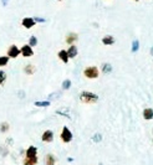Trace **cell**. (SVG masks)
Wrapping results in <instances>:
<instances>
[{"label":"cell","instance_id":"obj_1","mask_svg":"<svg viewBox=\"0 0 153 165\" xmlns=\"http://www.w3.org/2000/svg\"><path fill=\"white\" fill-rule=\"evenodd\" d=\"M80 101L85 104H93L98 101V96L96 93L88 92V91H82L80 93Z\"/></svg>","mask_w":153,"mask_h":165},{"label":"cell","instance_id":"obj_2","mask_svg":"<svg viewBox=\"0 0 153 165\" xmlns=\"http://www.w3.org/2000/svg\"><path fill=\"white\" fill-rule=\"evenodd\" d=\"M83 76L88 80H96L100 76V70L96 66H87L83 70Z\"/></svg>","mask_w":153,"mask_h":165},{"label":"cell","instance_id":"obj_3","mask_svg":"<svg viewBox=\"0 0 153 165\" xmlns=\"http://www.w3.org/2000/svg\"><path fill=\"white\" fill-rule=\"evenodd\" d=\"M60 138L64 143H70L72 140V133L71 130L67 128V127H64L62 130H61V134H60Z\"/></svg>","mask_w":153,"mask_h":165},{"label":"cell","instance_id":"obj_4","mask_svg":"<svg viewBox=\"0 0 153 165\" xmlns=\"http://www.w3.org/2000/svg\"><path fill=\"white\" fill-rule=\"evenodd\" d=\"M20 54H21V50L18 46H16V45H10L9 48H8V55L6 56H9L10 59H16Z\"/></svg>","mask_w":153,"mask_h":165},{"label":"cell","instance_id":"obj_5","mask_svg":"<svg viewBox=\"0 0 153 165\" xmlns=\"http://www.w3.org/2000/svg\"><path fill=\"white\" fill-rule=\"evenodd\" d=\"M41 140L44 143H51L54 140V133L52 130H45L41 135Z\"/></svg>","mask_w":153,"mask_h":165},{"label":"cell","instance_id":"obj_6","mask_svg":"<svg viewBox=\"0 0 153 165\" xmlns=\"http://www.w3.org/2000/svg\"><path fill=\"white\" fill-rule=\"evenodd\" d=\"M21 55L24 56V57H31L32 55H34V50H32V47L28 44V45H24L21 48Z\"/></svg>","mask_w":153,"mask_h":165},{"label":"cell","instance_id":"obj_7","mask_svg":"<svg viewBox=\"0 0 153 165\" xmlns=\"http://www.w3.org/2000/svg\"><path fill=\"white\" fill-rule=\"evenodd\" d=\"M77 40H79V35L76 34V32H70V34H67V35H66V39H65L66 44H69L70 46L74 45Z\"/></svg>","mask_w":153,"mask_h":165},{"label":"cell","instance_id":"obj_8","mask_svg":"<svg viewBox=\"0 0 153 165\" xmlns=\"http://www.w3.org/2000/svg\"><path fill=\"white\" fill-rule=\"evenodd\" d=\"M25 156L26 158H36L38 156V148L34 146V145H30L26 152H25Z\"/></svg>","mask_w":153,"mask_h":165},{"label":"cell","instance_id":"obj_9","mask_svg":"<svg viewBox=\"0 0 153 165\" xmlns=\"http://www.w3.org/2000/svg\"><path fill=\"white\" fill-rule=\"evenodd\" d=\"M35 20L34 18H24L22 21H21V25L25 28V29H31L34 25H35Z\"/></svg>","mask_w":153,"mask_h":165},{"label":"cell","instance_id":"obj_10","mask_svg":"<svg viewBox=\"0 0 153 165\" xmlns=\"http://www.w3.org/2000/svg\"><path fill=\"white\" fill-rule=\"evenodd\" d=\"M57 56H58V59H60L64 63H67V62H69V60H70L69 54H67V50H60V51H58V54H57Z\"/></svg>","mask_w":153,"mask_h":165},{"label":"cell","instance_id":"obj_11","mask_svg":"<svg viewBox=\"0 0 153 165\" xmlns=\"http://www.w3.org/2000/svg\"><path fill=\"white\" fill-rule=\"evenodd\" d=\"M35 71H36V67L34 65H31V63H28L24 67V73H25V75H28V76L34 75V73H35Z\"/></svg>","mask_w":153,"mask_h":165},{"label":"cell","instance_id":"obj_12","mask_svg":"<svg viewBox=\"0 0 153 165\" xmlns=\"http://www.w3.org/2000/svg\"><path fill=\"white\" fill-rule=\"evenodd\" d=\"M102 44H104V45H107V46L113 45V44H115V37H113L112 35H106V36L102 37Z\"/></svg>","mask_w":153,"mask_h":165},{"label":"cell","instance_id":"obj_13","mask_svg":"<svg viewBox=\"0 0 153 165\" xmlns=\"http://www.w3.org/2000/svg\"><path fill=\"white\" fill-rule=\"evenodd\" d=\"M67 54H69V57H70V59H74V57H76V56H77V54H79L77 47H76L75 45H71V46L69 47V50H67Z\"/></svg>","mask_w":153,"mask_h":165},{"label":"cell","instance_id":"obj_14","mask_svg":"<svg viewBox=\"0 0 153 165\" xmlns=\"http://www.w3.org/2000/svg\"><path fill=\"white\" fill-rule=\"evenodd\" d=\"M143 118L146 119V120L153 119V109L152 108H144V111H143Z\"/></svg>","mask_w":153,"mask_h":165},{"label":"cell","instance_id":"obj_15","mask_svg":"<svg viewBox=\"0 0 153 165\" xmlns=\"http://www.w3.org/2000/svg\"><path fill=\"white\" fill-rule=\"evenodd\" d=\"M45 164L46 165H55L56 164V158L54 154H47L45 156Z\"/></svg>","mask_w":153,"mask_h":165},{"label":"cell","instance_id":"obj_16","mask_svg":"<svg viewBox=\"0 0 153 165\" xmlns=\"http://www.w3.org/2000/svg\"><path fill=\"white\" fill-rule=\"evenodd\" d=\"M38 161H39L38 156H36V158H26V156H25L24 160H22V164L24 165H36Z\"/></svg>","mask_w":153,"mask_h":165},{"label":"cell","instance_id":"obj_17","mask_svg":"<svg viewBox=\"0 0 153 165\" xmlns=\"http://www.w3.org/2000/svg\"><path fill=\"white\" fill-rule=\"evenodd\" d=\"M102 72H104V73H110V72H111L112 71V66L111 65H110V63H104V65H102Z\"/></svg>","mask_w":153,"mask_h":165},{"label":"cell","instance_id":"obj_18","mask_svg":"<svg viewBox=\"0 0 153 165\" xmlns=\"http://www.w3.org/2000/svg\"><path fill=\"white\" fill-rule=\"evenodd\" d=\"M9 56H0V67H4V66L8 65V62H9Z\"/></svg>","mask_w":153,"mask_h":165},{"label":"cell","instance_id":"obj_19","mask_svg":"<svg viewBox=\"0 0 153 165\" xmlns=\"http://www.w3.org/2000/svg\"><path fill=\"white\" fill-rule=\"evenodd\" d=\"M8 130H9V123L8 122L2 123V124H0V132H2V133H6Z\"/></svg>","mask_w":153,"mask_h":165},{"label":"cell","instance_id":"obj_20","mask_svg":"<svg viewBox=\"0 0 153 165\" xmlns=\"http://www.w3.org/2000/svg\"><path fill=\"white\" fill-rule=\"evenodd\" d=\"M138 48H140V42H138V40H134L133 42H132V52H137Z\"/></svg>","mask_w":153,"mask_h":165},{"label":"cell","instance_id":"obj_21","mask_svg":"<svg viewBox=\"0 0 153 165\" xmlns=\"http://www.w3.org/2000/svg\"><path fill=\"white\" fill-rule=\"evenodd\" d=\"M6 81V73L4 71H0V86H3Z\"/></svg>","mask_w":153,"mask_h":165},{"label":"cell","instance_id":"obj_22","mask_svg":"<svg viewBox=\"0 0 153 165\" xmlns=\"http://www.w3.org/2000/svg\"><path fill=\"white\" fill-rule=\"evenodd\" d=\"M29 45H30L31 47H35V46L38 45V39H36L35 36H31V37L29 39Z\"/></svg>","mask_w":153,"mask_h":165},{"label":"cell","instance_id":"obj_23","mask_svg":"<svg viewBox=\"0 0 153 165\" xmlns=\"http://www.w3.org/2000/svg\"><path fill=\"white\" fill-rule=\"evenodd\" d=\"M34 104H35L36 107H49L50 102L49 101H41V102H35Z\"/></svg>","mask_w":153,"mask_h":165},{"label":"cell","instance_id":"obj_24","mask_svg":"<svg viewBox=\"0 0 153 165\" xmlns=\"http://www.w3.org/2000/svg\"><path fill=\"white\" fill-rule=\"evenodd\" d=\"M71 87V81L70 80H65L64 82H62V88L64 89H69Z\"/></svg>","mask_w":153,"mask_h":165},{"label":"cell","instance_id":"obj_25","mask_svg":"<svg viewBox=\"0 0 153 165\" xmlns=\"http://www.w3.org/2000/svg\"><path fill=\"white\" fill-rule=\"evenodd\" d=\"M101 139H102V137H101V134H95V135H93V142H101Z\"/></svg>","mask_w":153,"mask_h":165},{"label":"cell","instance_id":"obj_26","mask_svg":"<svg viewBox=\"0 0 153 165\" xmlns=\"http://www.w3.org/2000/svg\"><path fill=\"white\" fill-rule=\"evenodd\" d=\"M34 20L36 22H45V19H42V18H34Z\"/></svg>","mask_w":153,"mask_h":165},{"label":"cell","instance_id":"obj_27","mask_svg":"<svg viewBox=\"0 0 153 165\" xmlns=\"http://www.w3.org/2000/svg\"><path fill=\"white\" fill-rule=\"evenodd\" d=\"M2 3H3V5L5 6V5H8V0H2Z\"/></svg>","mask_w":153,"mask_h":165},{"label":"cell","instance_id":"obj_28","mask_svg":"<svg viewBox=\"0 0 153 165\" xmlns=\"http://www.w3.org/2000/svg\"><path fill=\"white\" fill-rule=\"evenodd\" d=\"M151 55H152V56H153V47H152V48H151Z\"/></svg>","mask_w":153,"mask_h":165},{"label":"cell","instance_id":"obj_29","mask_svg":"<svg viewBox=\"0 0 153 165\" xmlns=\"http://www.w3.org/2000/svg\"><path fill=\"white\" fill-rule=\"evenodd\" d=\"M56 1H64V0H56Z\"/></svg>","mask_w":153,"mask_h":165},{"label":"cell","instance_id":"obj_30","mask_svg":"<svg viewBox=\"0 0 153 165\" xmlns=\"http://www.w3.org/2000/svg\"><path fill=\"white\" fill-rule=\"evenodd\" d=\"M133 1H138V0H133Z\"/></svg>","mask_w":153,"mask_h":165}]
</instances>
